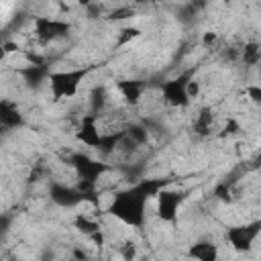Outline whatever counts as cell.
<instances>
[{"label": "cell", "instance_id": "1", "mask_svg": "<svg viewBox=\"0 0 261 261\" xmlns=\"http://www.w3.org/2000/svg\"><path fill=\"white\" fill-rule=\"evenodd\" d=\"M171 177H145L135 181L133 186L116 192L106 208V212L118 218L122 224L141 228L147 220V204L153 200L163 188L171 186Z\"/></svg>", "mask_w": 261, "mask_h": 261}, {"label": "cell", "instance_id": "2", "mask_svg": "<svg viewBox=\"0 0 261 261\" xmlns=\"http://www.w3.org/2000/svg\"><path fill=\"white\" fill-rule=\"evenodd\" d=\"M67 163L75 169V175H77V184H75V186H77L82 192H86V194H96V184H98V179H100L106 171L112 169L108 163L98 161V159H92V157L86 155V153H73V155H69Z\"/></svg>", "mask_w": 261, "mask_h": 261}, {"label": "cell", "instance_id": "3", "mask_svg": "<svg viewBox=\"0 0 261 261\" xmlns=\"http://www.w3.org/2000/svg\"><path fill=\"white\" fill-rule=\"evenodd\" d=\"M92 71V65L86 67H75V69H63V71H51L47 77V86L51 92V98L55 102L71 98L77 94L82 82L86 80V75Z\"/></svg>", "mask_w": 261, "mask_h": 261}, {"label": "cell", "instance_id": "4", "mask_svg": "<svg viewBox=\"0 0 261 261\" xmlns=\"http://www.w3.org/2000/svg\"><path fill=\"white\" fill-rule=\"evenodd\" d=\"M194 73H196V69H188V71H181L179 75H175L171 80H165L161 84V96H163V102L167 106L184 108L192 102L190 96H188V84L194 80Z\"/></svg>", "mask_w": 261, "mask_h": 261}, {"label": "cell", "instance_id": "5", "mask_svg": "<svg viewBox=\"0 0 261 261\" xmlns=\"http://www.w3.org/2000/svg\"><path fill=\"white\" fill-rule=\"evenodd\" d=\"M49 200L59 206V208H75L84 202H92L98 206V196L96 194H86L77 186H67L61 181H51L49 184Z\"/></svg>", "mask_w": 261, "mask_h": 261}, {"label": "cell", "instance_id": "6", "mask_svg": "<svg viewBox=\"0 0 261 261\" xmlns=\"http://www.w3.org/2000/svg\"><path fill=\"white\" fill-rule=\"evenodd\" d=\"M188 190H171L169 186L163 188L155 200H157V216L163 220V222H169L173 224L177 220V212H179V206L186 202L188 198Z\"/></svg>", "mask_w": 261, "mask_h": 261}, {"label": "cell", "instance_id": "7", "mask_svg": "<svg viewBox=\"0 0 261 261\" xmlns=\"http://www.w3.org/2000/svg\"><path fill=\"white\" fill-rule=\"evenodd\" d=\"M261 230V220H251L245 224H234L226 228V243L237 251V253H247L251 251L253 243L257 241Z\"/></svg>", "mask_w": 261, "mask_h": 261}, {"label": "cell", "instance_id": "8", "mask_svg": "<svg viewBox=\"0 0 261 261\" xmlns=\"http://www.w3.org/2000/svg\"><path fill=\"white\" fill-rule=\"evenodd\" d=\"M33 27H35V37L39 39V43H45V45L67 37L71 31V24L67 20L51 18V16H37L33 20Z\"/></svg>", "mask_w": 261, "mask_h": 261}, {"label": "cell", "instance_id": "9", "mask_svg": "<svg viewBox=\"0 0 261 261\" xmlns=\"http://www.w3.org/2000/svg\"><path fill=\"white\" fill-rule=\"evenodd\" d=\"M24 126V114L16 106V102L8 98H0V130H16Z\"/></svg>", "mask_w": 261, "mask_h": 261}, {"label": "cell", "instance_id": "10", "mask_svg": "<svg viewBox=\"0 0 261 261\" xmlns=\"http://www.w3.org/2000/svg\"><path fill=\"white\" fill-rule=\"evenodd\" d=\"M96 120H98V116H94V114H86V116L82 118V122H80V128H77V133H75V137H77V141H82L86 147H92V149L98 151L104 133H100Z\"/></svg>", "mask_w": 261, "mask_h": 261}, {"label": "cell", "instance_id": "11", "mask_svg": "<svg viewBox=\"0 0 261 261\" xmlns=\"http://www.w3.org/2000/svg\"><path fill=\"white\" fill-rule=\"evenodd\" d=\"M18 75H22V80L27 82V86L29 88H33V90H37V88H41L43 84H47V77H49V65L45 63V61H31L27 67H20L18 71H16Z\"/></svg>", "mask_w": 261, "mask_h": 261}, {"label": "cell", "instance_id": "12", "mask_svg": "<svg viewBox=\"0 0 261 261\" xmlns=\"http://www.w3.org/2000/svg\"><path fill=\"white\" fill-rule=\"evenodd\" d=\"M188 259L190 261H218L220 257V249L214 241H208V239H200L196 243L190 245L188 249Z\"/></svg>", "mask_w": 261, "mask_h": 261}, {"label": "cell", "instance_id": "13", "mask_svg": "<svg viewBox=\"0 0 261 261\" xmlns=\"http://www.w3.org/2000/svg\"><path fill=\"white\" fill-rule=\"evenodd\" d=\"M145 90H147L145 80H122V82H118V92L122 94V98L128 106H137Z\"/></svg>", "mask_w": 261, "mask_h": 261}, {"label": "cell", "instance_id": "14", "mask_svg": "<svg viewBox=\"0 0 261 261\" xmlns=\"http://www.w3.org/2000/svg\"><path fill=\"white\" fill-rule=\"evenodd\" d=\"M212 130H214V112L212 108L204 106L194 118V133L200 137H208L212 135Z\"/></svg>", "mask_w": 261, "mask_h": 261}, {"label": "cell", "instance_id": "15", "mask_svg": "<svg viewBox=\"0 0 261 261\" xmlns=\"http://www.w3.org/2000/svg\"><path fill=\"white\" fill-rule=\"evenodd\" d=\"M73 226L84 234V237H94V234H98L100 232V224H98V220L96 218H90L88 214H77L75 216V220H73Z\"/></svg>", "mask_w": 261, "mask_h": 261}, {"label": "cell", "instance_id": "16", "mask_svg": "<svg viewBox=\"0 0 261 261\" xmlns=\"http://www.w3.org/2000/svg\"><path fill=\"white\" fill-rule=\"evenodd\" d=\"M106 98H108L106 88L104 86H94L92 92H90V114L100 116V112L106 106Z\"/></svg>", "mask_w": 261, "mask_h": 261}, {"label": "cell", "instance_id": "17", "mask_svg": "<svg viewBox=\"0 0 261 261\" xmlns=\"http://www.w3.org/2000/svg\"><path fill=\"white\" fill-rule=\"evenodd\" d=\"M243 59H245L247 65H257V61H259V45H257V43H249V45H245Z\"/></svg>", "mask_w": 261, "mask_h": 261}, {"label": "cell", "instance_id": "18", "mask_svg": "<svg viewBox=\"0 0 261 261\" xmlns=\"http://www.w3.org/2000/svg\"><path fill=\"white\" fill-rule=\"evenodd\" d=\"M141 35V31L137 29V27H124V29H120V33H118V43L122 45V43H128V41H133V39H137Z\"/></svg>", "mask_w": 261, "mask_h": 261}, {"label": "cell", "instance_id": "19", "mask_svg": "<svg viewBox=\"0 0 261 261\" xmlns=\"http://www.w3.org/2000/svg\"><path fill=\"white\" fill-rule=\"evenodd\" d=\"M10 226H12V214L2 212V214H0V243H2V241L8 237Z\"/></svg>", "mask_w": 261, "mask_h": 261}, {"label": "cell", "instance_id": "20", "mask_svg": "<svg viewBox=\"0 0 261 261\" xmlns=\"http://www.w3.org/2000/svg\"><path fill=\"white\" fill-rule=\"evenodd\" d=\"M120 255H122L124 261H135V255H137L135 243H133V241H124V243L120 245Z\"/></svg>", "mask_w": 261, "mask_h": 261}, {"label": "cell", "instance_id": "21", "mask_svg": "<svg viewBox=\"0 0 261 261\" xmlns=\"http://www.w3.org/2000/svg\"><path fill=\"white\" fill-rule=\"evenodd\" d=\"M133 14H135V8H130V6H120V8H114L108 18H110V20H122V18L133 16Z\"/></svg>", "mask_w": 261, "mask_h": 261}, {"label": "cell", "instance_id": "22", "mask_svg": "<svg viewBox=\"0 0 261 261\" xmlns=\"http://www.w3.org/2000/svg\"><path fill=\"white\" fill-rule=\"evenodd\" d=\"M247 92H249V96H251V100H253L255 104H259V102H261V90H259L257 86H251V88H247Z\"/></svg>", "mask_w": 261, "mask_h": 261}, {"label": "cell", "instance_id": "23", "mask_svg": "<svg viewBox=\"0 0 261 261\" xmlns=\"http://www.w3.org/2000/svg\"><path fill=\"white\" fill-rule=\"evenodd\" d=\"M237 130H239V124H237V120L228 118V122H226V126H224V133H222V135H234Z\"/></svg>", "mask_w": 261, "mask_h": 261}, {"label": "cell", "instance_id": "24", "mask_svg": "<svg viewBox=\"0 0 261 261\" xmlns=\"http://www.w3.org/2000/svg\"><path fill=\"white\" fill-rule=\"evenodd\" d=\"M188 261H190V259H188Z\"/></svg>", "mask_w": 261, "mask_h": 261}]
</instances>
